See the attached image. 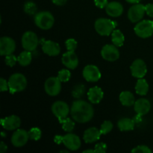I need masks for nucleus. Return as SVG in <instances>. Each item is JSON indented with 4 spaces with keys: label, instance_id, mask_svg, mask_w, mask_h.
Here are the masks:
<instances>
[{
    "label": "nucleus",
    "instance_id": "4468645a",
    "mask_svg": "<svg viewBox=\"0 0 153 153\" xmlns=\"http://www.w3.org/2000/svg\"><path fill=\"white\" fill-rule=\"evenodd\" d=\"M101 55L106 61H115L120 58V52L115 45L107 44L102 49Z\"/></svg>",
    "mask_w": 153,
    "mask_h": 153
},
{
    "label": "nucleus",
    "instance_id": "dca6fc26",
    "mask_svg": "<svg viewBox=\"0 0 153 153\" xmlns=\"http://www.w3.org/2000/svg\"><path fill=\"white\" fill-rule=\"evenodd\" d=\"M61 61L63 64L70 70H74L79 65V58L75 52L67 51L63 55Z\"/></svg>",
    "mask_w": 153,
    "mask_h": 153
},
{
    "label": "nucleus",
    "instance_id": "e433bc0d",
    "mask_svg": "<svg viewBox=\"0 0 153 153\" xmlns=\"http://www.w3.org/2000/svg\"><path fill=\"white\" fill-rule=\"evenodd\" d=\"M94 149L97 153H104L107 150V145L104 143H99L96 144Z\"/></svg>",
    "mask_w": 153,
    "mask_h": 153
},
{
    "label": "nucleus",
    "instance_id": "4c0bfd02",
    "mask_svg": "<svg viewBox=\"0 0 153 153\" xmlns=\"http://www.w3.org/2000/svg\"><path fill=\"white\" fill-rule=\"evenodd\" d=\"M0 90H1V92H4V91H7V90H9V86H8V82L5 80L3 78L0 79Z\"/></svg>",
    "mask_w": 153,
    "mask_h": 153
},
{
    "label": "nucleus",
    "instance_id": "39448f33",
    "mask_svg": "<svg viewBox=\"0 0 153 153\" xmlns=\"http://www.w3.org/2000/svg\"><path fill=\"white\" fill-rule=\"evenodd\" d=\"M117 23L106 18H100L95 22V29L97 32L101 36H108L111 34L114 28H116Z\"/></svg>",
    "mask_w": 153,
    "mask_h": 153
},
{
    "label": "nucleus",
    "instance_id": "2f4dec72",
    "mask_svg": "<svg viewBox=\"0 0 153 153\" xmlns=\"http://www.w3.org/2000/svg\"><path fill=\"white\" fill-rule=\"evenodd\" d=\"M70 76H71V73L68 70H66V69L60 70L58 73V78L61 82H68L70 79Z\"/></svg>",
    "mask_w": 153,
    "mask_h": 153
},
{
    "label": "nucleus",
    "instance_id": "a878e982",
    "mask_svg": "<svg viewBox=\"0 0 153 153\" xmlns=\"http://www.w3.org/2000/svg\"><path fill=\"white\" fill-rule=\"evenodd\" d=\"M111 41L116 46H122L125 41V37L120 30H114L111 33Z\"/></svg>",
    "mask_w": 153,
    "mask_h": 153
},
{
    "label": "nucleus",
    "instance_id": "58836bf2",
    "mask_svg": "<svg viewBox=\"0 0 153 153\" xmlns=\"http://www.w3.org/2000/svg\"><path fill=\"white\" fill-rule=\"evenodd\" d=\"M94 3L99 8H105L108 4V0H94Z\"/></svg>",
    "mask_w": 153,
    "mask_h": 153
},
{
    "label": "nucleus",
    "instance_id": "0eeeda50",
    "mask_svg": "<svg viewBox=\"0 0 153 153\" xmlns=\"http://www.w3.org/2000/svg\"><path fill=\"white\" fill-rule=\"evenodd\" d=\"M21 41H22V46L23 49L29 52H33L35 50L39 43L37 34L31 31L24 33Z\"/></svg>",
    "mask_w": 153,
    "mask_h": 153
},
{
    "label": "nucleus",
    "instance_id": "7ed1b4c3",
    "mask_svg": "<svg viewBox=\"0 0 153 153\" xmlns=\"http://www.w3.org/2000/svg\"><path fill=\"white\" fill-rule=\"evenodd\" d=\"M27 79L22 73H14L8 79L9 91L11 94L16 92H21L26 88Z\"/></svg>",
    "mask_w": 153,
    "mask_h": 153
},
{
    "label": "nucleus",
    "instance_id": "f03ea898",
    "mask_svg": "<svg viewBox=\"0 0 153 153\" xmlns=\"http://www.w3.org/2000/svg\"><path fill=\"white\" fill-rule=\"evenodd\" d=\"M54 140L57 144L64 143V146L71 151L78 150L81 147V144H82L79 137L70 132L64 136L56 135L54 138Z\"/></svg>",
    "mask_w": 153,
    "mask_h": 153
},
{
    "label": "nucleus",
    "instance_id": "412c9836",
    "mask_svg": "<svg viewBox=\"0 0 153 153\" xmlns=\"http://www.w3.org/2000/svg\"><path fill=\"white\" fill-rule=\"evenodd\" d=\"M105 11L110 16L118 17L122 15L123 12V7L122 4L118 1H111V2H109L106 6Z\"/></svg>",
    "mask_w": 153,
    "mask_h": 153
},
{
    "label": "nucleus",
    "instance_id": "6ab92c4d",
    "mask_svg": "<svg viewBox=\"0 0 153 153\" xmlns=\"http://www.w3.org/2000/svg\"><path fill=\"white\" fill-rule=\"evenodd\" d=\"M150 108L151 104L149 100L146 99H139L137 101H135L134 104V109L135 112L141 116L149 113Z\"/></svg>",
    "mask_w": 153,
    "mask_h": 153
},
{
    "label": "nucleus",
    "instance_id": "de8ad7c7",
    "mask_svg": "<svg viewBox=\"0 0 153 153\" xmlns=\"http://www.w3.org/2000/svg\"><path fill=\"white\" fill-rule=\"evenodd\" d=\"M61 152H66V153H69V151L67 150H61Z\"/></svg>",
    "mask_w": 153,
    "mask_h": 153
},
{
    "label": "nucleus",
    "instance_id": "f8f14e48",
    "mask_svg": "<svg viewBox=\"0 0 153 153\" xmlns=\"http://www.w3.org/2000/svg\"><path fill=\"white\" fill-rule=\"evenodd\" d=\"M28 131L24 129H16L11 137V143L15 147H22L29 139Z\"/></svg>",
    "mask_w": 153,
    "mask_h": 153
},
{
    "label": "nucleus",
    "instance_id": "a18cd8bd",
    "mask_svg": "<svg viewBox=\"0 0 153 153\" xmlns=\"http://www.w3.org/2000/svg\"><path fill=\"white\" fill-rule=\"evenodd\" d=\"M84 153H87V152H89V153H97L96 152L95 149H86V150L83 151Z\"/></svg>",
    "mask_w": 153,
    "mask_h": 153
},
{
    "label": "nucleus",
    "instance_id": "6e6552de",
    "mask_svg": "<svg viewBox=\"0 0 153 153\" xmlns=\"http://www.w3.org/2000/svg\"><path fill=\"white\" fill-rule=\"evenodd\" d=\"M45 91L48 95L55 97L61 91V82L58 77H50L45 82Z\"/></svg>",
    "mask_w": 153,
    "mask_h": 153
},
{
    "label": "nucleus",
    "instance_id": "bb28decb",
    "mask_svg": "<svg viewBox=\"0 0 153 153\" xmlns=\"http://www.w3.org/2000/svg\"><path fill=\"white\" fill-rule=\"evenodd\" d=\"M31 60H32V55L31 52L29 51H24L21 52L17 58L18 63L22 67H25L31 64Z\"/></svg>",
    "mask_w": 153,
    "mask_h": 153
},
{
    "label": "nucleus",
    "instance_id": "5701e85b",
    "mask_svg": "<svg viewBox=\"0 0 153 153\" xmlns=\"http://www.w3.org/2000/svg\"><path fill=\"white\" fill-rule=\"evenodd\" d=\"M135 122L133 119L124 117L120 120L117 122V126L119 129L122 131H132L134 128Z\"/></svg>",
    "mask_w": 153,
    "mask_h": 153
},
{
    "label": "nucleus",
    "instance_id": "f3484780",
    "mask_svg": "<svg viewBox=\"0 0 153 153\" xmlns=\"http://www.w3.org/2000/svg\"><path fill=\"white\" fill-rule=\"evenodd\" d=\"M1 124L4 129L11 131V130L17 129L20 126L21 120L20 118L16 115H10L1 119Z\"/></svg>",
    "mask_w": 153,
    "mask_h": 153
},
{
    "label": "nucleus",
    "instance_id": "c85d7f7f",
    "mask_svg": "<svg viewBox=\"0 0 153 153\" xmlns=\"http://www.w3.org/2000/svg\"><path fill=\"white\" fill-rule=\"evenodd\" d=\"M24 11L28 15H35L36 12H37V5L34 2L31 1H28L25 3L24 4Z\"/></svg>",
    "mask_w": 153,
    "mask_h": 153
},
{
    "label": "nucleus",
    "instance_id": "a211bd4d",
    "mask_svg": "<svg viewBox=\"0 0 153 153\" xmlns=\"http://www.w3.org/2000/svg\"><path fill=\"white\" fill-rule=\"evenodd\" d=\"M42 50L49 56H57L61 52V48L58 43L52 40H44L42 44Z\"/></svg>",
    "mask_w": 153,
    "mask_h": 153
},
{
    "label": "nucleus",
    "instance_id": "c9c22d12",
    "mask_svg": "<svg viewBox=\"0 0 153 153\" xmlns=\"http://www.w3.org/2000/svg\"><path fill=\"white\" fill-rule=\"evenodd\" d=\"M16 61H18L17 58L13 54L6 55L5 58H4V62H5L6 65L9 66V67H13L16 64Z\"/></svg>",
    "mask_w": 153,
    "mask_h": 153
},
{
    "label": "nucleus",
    "instance_id": "b1692460",
    "mask_svg": "<svg viewBox=\"0 0 153 153\" xmlns=\"http://www.w3.org/2000/svg\"><path fill=\"white\" fill-rule=\"evenodd\" d=\"M120 101L123 105L130 107L135 102L134 97L130 91H123L120 95Z\"/></svg>",
    "mask_w": 153,
    "mask_h": 153
},
{
    "label": "nucleus",
    "instance_id": "4be33fe9",
    "mask_svg": "<svg viewBox=\"0 0 153 153\" xmlns=\"http://www.w3.org/2000/svg\"><path fill=\"white\" fill-rule=\"evenodd\" d=\"M102 90L99 87H94L91 88L88 93V97L89 101L93 104H98L103 99Z\"/></svg>",
    "mask_w": 153,
    "mask_h": 153
},
{
    "label": "nucleus",
    "instance_id": "f704fd0d",
    "mask_svg": "<svg viewBox=\"0 0 153 153\" xmlns=\"http://www.w3.org/2000/svg\"><path fill=\"white\" fill-rule=\"evenodd\" d=\"M131 152L133 153H151L152 150L148 147L147 146L145 145H140V146H137L134 147V149L131 150Z\"/></svg>",
    "mask_w": 153,
    "mask_h": 153
},
{
    "label": "nucleus",
    "instance_id": "9b49d317",
    "mask_svg": "<svg viewBox=\"0 0 153 153\" xmlns=\"http://www.w3.org/2000/svg\"><path fill=\"white\" fill-rule=\"evenodd\" d=\"M83 77L87 82H96L101 78V73L97 66L89 64L84 68Z\"/></svg>",
    "mask_w": 153,
    "mask_h": 153
},
{
    "label": "nucleus",
    "instance_id": "a19ab883",
    "mask_svg": "<svg viewBox=\"0 0 153 153\" xmlns=\"http://www.w3.org/2000/svg\"><path fill=\"white\" fill-rule=\"evenodd\" d=\"M52 1L56 5L62 6L67 3V0H52Z\"/></svg>",
    "mask_w": 153,
    "mask_h": 153
},
{
    "label": "nucleus",
    "instance_id": "ea45409f",
    "mask_svg": "<svg viewBox=\"0 0 153 153\" xmlns=\"http://www.w3.org/2000/svg\"><path fill=\"white\" fill-rule=\"evenodd\" d=\"M145 10L148 16L153 17V4H147L145 5Z\"/></svg>",
    "mask_w": 153,
    "mask_h": 153
},
{
    "label": "nucleus",
    "instance_id": "f257e3e1",
    "mask_svg": "<svg viewBox=\"0 0 153 153\" xmlns=\"http://www.w3.org/2000/svg\"><path fill=\"white\" fill-rule=\"evenodd\" d=\"M70 114L75 121L80 123H85L91 120L94 114V108L88 102L77 100L72 104Z\"/></svg>",
    "mask_w": 153,
    "mask_h": 153
},
{
    "label": "nucleus",
    "instance_id": "cd10ccee",
    "mask_svg": "<svg viewBox=\"0 0 153 153\" xmlns=\"http://www.w3.org/2000/svg\"><path fill=\"white\" fill-rule=\"evenodd\" d=\"M60 123L62 124V128L67 132H72L75 127V123L74 121L72 120L70 118H64V119L60 120Z\"/></svg>",
    "mask_w": 153,
    "mask_h": 153
},
{
    "label": "nucleus",
    "instance_id": "473e14b6",
    "mask_svg": "<svg viewBox=\"0 0 153 153\" xmlns=\"http://www.w3.org/2000/svg\"><path fill=\"white\" fill-rule=\"evenodd\" d=\"M112 128H113V123L111 121L105 120L101 125L100 131H101L102 134H106L110 132Z\"/></svg>",
    "mask_w": 153,
    "mask_h": 153
},
{
    "label": "nucleus",
    "instance_id": "ddd939ff",
    "mask_svg": "<svg viewBox=\"0 0 153 153\" xmlns=\"http://www.w3.org/2000/svg\"><path fill=\"white\" fill-rule=\"evenodd\" d=\"M16 49L15 41L9 37H2L0 39V55H8L13 54Z\"/></svg>",
    "mask_w": 153,
    "mask_h": 153
},
{
    "label": "nucleus",
    "instance_id": "423d86ee",
    "mask_svg": "<svg viewBox=\"0 0 153 153\" xmlns=\"http://www.w3.org/2000/svg\"><path fill=\"white\" fill-rule=\"evenodd\" d=\"M134 32L141 38H147L153 34V21L145 20L140 21L137 23L134 28Z\"/></svg>",
    "mask_w": 153,
    "mask_h": 153
},
{
    "label": "nucleus",
    "instance_id": "9d476101",
    "mask_svg": "<svg viewBox=\"0 0 153 153\" xmlns=\"http://www.w3.org/2000/svg\"><path fill=\"white\" fill-rule=\"evenodd\" d=\"M52 111L53 114L58 118V120H60L67 117L70 112V109L65 102L57 101L52 104Z\"/></svg>",
    "mask_w": 153,
    "mask_h": 153
},
{
    "label": "nucleus",
    "instance_id": "49530a36",
    "mask_svg": "<svg viewBox=\"0 0 153 153\" xmlns=\"http://www.w3.org/2000/svg\"><path fill=\"white\" fill-rule=\"evenodd\" d=\"M1 137H4L6 136V134L5 132H4V131H2V132L1 133Z\"/></svg>",
    "mask_w": 153,
    "mask_h": 153
},
{
    "label": "nucleus",
    "instance_id": "7c9ffc66",
    "mask_svg": "<svg viewBox=\"0 0 153 153\" xmlns=\"http://www.w3.org/2000/svg\"><path fill=\"white\" fill-rule=\"evenodd\" d=\"M28 134H29L30 139L34 140H39L41 137L42 135V131L37 127H34V128H31V129L28 131Z\"/></svg>",
    "mask_w": 153,
    "mask_h": 153
},
{
    "label": "nucleus",
    "instance_id": "37998d69",
    "mask_svg": "<svg viewBox=\"0 0 153 153\" xmlns=\"http://www.w3.org/2000/svg\"><path fill=\"white\" fill-rule=\"evenodd\" d=\"M141 115L138 114H137V115H136L135 117H134V118H133V120H134V121L135 122V123H140L142 121V117H141Z\"/></svg>",
    "mask_w": 153,
    "mask_h": 153
},
{
    "label": "nucleus",
    "instance_id": "2eb2a0df",
    "mask_svg": "<svg viewBox=\"0 0 153 153\" xmlns=\"http://www.w3.org/2000/svg\"><path fill=\"white\" fill-rule=\"evenodd\" d=\"M131 75L134 78L141 79L145 76L147 73V67L146 64L142 59H136L131 66Z\"/></svg>",
    "mask_w": 153,
    "mask_h": 153
},
{
    "label": "nucleus",
    "instance_id": "1a4fd4ad",
    "mask_svg": "<svg viewBox=\"0 0 153 153\" xmlns=\"http://www.w3.org/2000/svg\"><path fill=\"white\" fill-rule=\"evenodd\" d=\"M146 13L145 6L143 4L137 3L131 6L128 10V18L131 22H140L143 19Z\"/></svg>",
    "mask_w": 153,
    "mask_h": 153
},
{
    "label": "nucleus",
    "instance_id": "c03bdc74",
    "mask_svg": "<svg viewBox=\"0 0 153 153\" xmlns=\"http://www.w3.org/2000/svg\"><path fill=\"white\" fill-rule=\"evenodd\" d=\"M127 2L131 3V4H137V3H140L141 0H126Z\"/></svg>",
    "mask_w": 153,
    "mask_h": 153
},
{
    "label": "nucleus",
    "instance_id": "c756f323",
    "mask_svg": "<svg viewBox=\"0 0 153 153\" xmlns=\"http://www.w3.org/2000/svg\"><path fill=\"white\" fill-rule=\"evenodd\" d=\"M85 92V87L84 85L82 84H79V85H76L73 88V91H72V95L74 98L76 99H80L82 96L84 95Z\"/></svg>",
    "mask_w": 153,
    "mask_h": 153
},
{
    "label": "nucleus",
    "instance_id": "aec40b11",
    "mask_svg": "<svg viewBox=\"0 0 153 153\" xmlns=\"http://www.w3.org/2000/svg\"><path fill=\"white\" fill-rule=\"evenodd\" d=\"M102 135V133L100 129H98L96 127H91L85 130L84 132L83 138L85 143H92L97 141L100 138V136Z\"/></svg>",
    "mask_w": 153,
    "mask_h": 153
},
{
    "label": "nucleus",
    "instance_id": "20e7f679",
    "mask_svg": "<svg viewBox=\"0 0 153 153\" xmlns=\"http://www.w3.org/2000/svg\"><path fill=\"white\" fill-rule=\"evenodd\" d=\"M34 20L35 25L43 30L50 29L55 23V18L49 11H40L36 13Z\"/></svg>",
    "mask_w": 153,
    "mask_h": 153
},
{
    "label": "nucleus",
    "instance_id": "79ce46f5",
    "mask_svg": "<svg viewBox=\"0 0 153 153\" xmlns=\"http://www.w3.org/2000/svg\"><path fill=\"white\" fill-rule=\"evenodd\" d=\"M7 146L4 142H1V144H0V152L1 153H4L7 151Z\"/></svg>",
    "mask_w": 153,
    "mask_h": 153
},
{
    "label": "nucleus",
    "instance_id": "72a5a7b5",
    "mask_svg": "<svg viewBox=\"0 0 153 153\" xmlns=\"http://www.w3.org/2000/svg\"><path fill=\"white\" fill-rule=\"evenodd\" d=\"M66 47H67V51L70 52H75V50L77 48V42L75 39L70 38L66 41Z\"/></svg>",
    "mask_w": 153,
    "mask_h": 153
},
{
    "label": "nucleus",
    "instance_id": "393cba45",
    "mask_svg": "<svg viewBox=\"0 0 153 153\" xmlns=\"http://www.w3.org/2000/svg\"><path fill=\"white\" fill-rule=\"evenodd\" d=\"M135 91L140 96H145L149 91V85L144 79H139L135 85Z\"/></svg>",
    "mask_w": 153,
    "mask_h": 153
}]
</instances>
